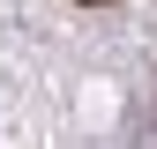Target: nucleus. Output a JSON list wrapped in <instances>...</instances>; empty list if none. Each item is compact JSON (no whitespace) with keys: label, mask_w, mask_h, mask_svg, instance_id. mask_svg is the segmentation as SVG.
<instances>
[{"label":"nucleus","mask_w":157,"mask_h":149,"mask_svg":"<svg viewBox=\"0 0 157 149\" xmlns=\"http://www.w3.org/2000/svg\"><path fill=\"white\" fill-rule=\"evenodd\" d=\"M82 8H112V0H82Z\"/></svg>","instance_id":"nucleus-1"}]
</instances>
